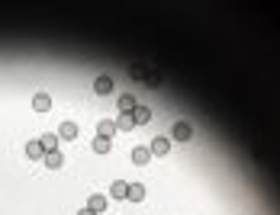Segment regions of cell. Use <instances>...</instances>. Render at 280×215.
Here are the masks:
<instances>
[{"instance_id":"cell-4","label":"cell","mask_w":280,"mask_h":215,"mask_svg":"<svg viewBox=\"0 0 280 215\" xmlns=\"http://www.w3.org/2000/svg\"><path fill=\"white\" fill-rule=\"evenodd\" d=\"M148 151H152V158H164V154L171 151V138H152Z\"/></svg>"},{"instance_id":"cell-5","label":"cell","mask_w":280,"mask_h":215,"mask_svg":"<svg viewBox=\"0 0 280 215\" xmlns=\"http://www.w3.org/2000/svg\"><path fill=\"white\" fill-rule=\"evenodd\" d=\"M132 164H138V167L152 164V151H148V145H138V148H132Z\"/></svg>"},{"instance_id":"cell-10","label":"cell","mask_w":280,"mask_h":215,"mask_svg":"<svg viewBox=\"0 0 280 215\" xmlns=\"http://www.w3.org/2000/svg\"><path fill=\"white\" fill-rule=\"evenodd\" d=\"M97 135L100 138H113V135H116V122H113V119H100L97 122Z\"/></svg>"},{"instance_id":"cell-20","label":"cell","mask_w":280,"mask_h":215,"mask_svg":"<svg viewBox=\"0 0 280 215\" xmlns=\"http://www.w3.org/2000/svg\"><path fill=\"white\" fill-rule=\"evenodd\" d=\"M77 215H97V212H90V209H81V212H77Z\"/></svg>"},{"instance_id":"cell-12","label":"cell","mask_w":280,"mask_h":215,"mask_svg":"<svg viewBox=\"0 0 280 215\" xmlns=\"http://www.w3.org/2000/svg\"><path fill=\"white\" fill-rule=\"evenodd\" d=\"M26 158H32V161H42V158H45V151H42L39 138H36V141H26Z\"/></svg>"},{"instance_id":"cell-15","label":"cell","mask_w":280,"mask_h":215,"mask_svg":"<svg viewBox=\"0 0 280 215\" xmlns=\"http://www.w3.org/2000/svg\"><path fill=\"white\" fill-rule=\"evenodd\" d=\"M126 199L142 202V199H145V186H142V183H129V196H126Z\"/></svg>"},{"instance_id":"cell-13","label":"cell","mask_w":280,"mask_h":215,"mask_svg":"<svg viewBox=\"0 0 280 215\" xmlns=\"http://www.w3.org/2000/svg\"><path fill=\"white\" fill-rule=\"evenodd\" d=\"M116 106H119V113H132L135 109V97L132 93H122V97L116 100Z\"/></svg>"},{"instance_id":"cell-7","label":"cell","mask_w":280,"mask_h":215,"mask_svg":"<svg viewBox=\"0 0 280 215\" xmlns=\"http://www.w3.org/2000/svg\"><path fill=\"white\" fill-rule=\"evenodd\" d=\"M110 196H113V199H126V196H129V183H126V180H113V183H110Z\"/></svg>"},{"instance_id":"cell-18","label":"cell","mask_w":280,"mask_h":215,"mask_svg":"<svg viewBox=\"0 0 280 215\" xmlns=\"http://www.w3.org/2000/svg\"><path fill=\"white\" fill-rule=\"evenodd\" d=\"M142 84H145L148 90H155V87L161 84V74H155V71H152V74H145V81H142Z\"/></svg>"},{"instance_id":"cell-6","label":"cell","mask_w":280,"mask_h":215,"mask_svg":"<svg viewBox=\"0 0 280 215\" xmlns=\"http://www.w3.org/2000/svg\"><path fill=\"white\" fill-rule=\"evenodd\" d=\"M107 205H110V199H107V196H103V193H94L90 196V199H87V209H90V212H107Z\"/></svg>"},{"instance_id":"cell-11","label":"cell","mask_w":280,"mask_h":215,"mask_svg":"<svg viewBox=\"0 0 280 215\" xmlns=\"http://www.w3.org/2000/svg\"><path fill=\"white\" fill-rule=\"evenodd\" d=\"M42 164H45V167H52V170H58L61 164H65V154H61V151H49L45 158H42Z\"/></svg>"},{"instance_id":"cell-19","label":"cell","mask_w":280,"mask_h":215,"mask_svg":"<svg viewBox=\"0 0 280 215\" xmlns=\"http://www.w3.org/2000/svg\"><path fill=\"white\" fill-rule=\"evenodd\" d=\"M129 74H132V81H145V74H148V71H145L142 64H132V71H129Z\"/></svg>"},{"instance_id":"cell-2","label":"cell","mask_w":280,"mask_h":215,"mask_svg":"<svg viewBox=\"0 0 280 215\" xmlns=\"http://www.w3.org/2000/svg\"><path fill=\"white\" fill-rule=\"evenodd\" d=\"M129 116H132L135 125H148V122H152V109H148L145 103H135V109H132Z\"/></svg>"},{"instance_id":"cell-17","label":"cell","mask_w":280,"mask_h":215,"mask_svg":"<svg viewBox=\"0 0 280 215\" xmlns=\"http://www.w3.org/2000/svg\"><path fill=\"white\" fill-rule=\"evenodd\" d=\"M110 148H113L110 138H100V135L94 138V151H97V154H110Z\"/></svg>"},{"instance_id":"cell-3","label":"cell","mask_w":280,"mask_h":215,"mask_svg":"<svg viewBox=\"0 0 280 215\" xmlns=\"http://www.w3.org/2000/svg\"><path fill=\"white\" fill-rule=\"evenodd\" d=\"M94 93H97V97H110V93H113V77L100 74L97 81H94Z\"/></svg>"},{"instance_id":"cell-1","label":"cell","mask_w":280,"mask_h":215,"mask_svg":"<svg viewBox=\"0 0 280 215\" xmlns=\"http://www.w3.org/2000/svg\"><path fill=\"white\" fill-rule=\"evenodd\" d=\"M171 138H174V141H190V138H194V128H190V122H174Z\"/></svg>"},{"instance_id":"cell-9","label":"cell","mask_w":280,"mask_h":215,"mask_svg":"<svg viewBox=\"0 0 280 215\" xmlns=\"http://www.w3.org/2000/svg\"><path fill=\"white\" fill-rule=\"evenodd\" d=\"M32 109H36V113H49L52 109V97L49 93H36V97H32Z\"/></svg>"},{"instance_id":"cell-16","label":"cell","mask_w":280,"mask_h":215,"mask_svg":"<svg viewBox=\"0 0 280 215\" xmlns=\"http://www.w3.org/2000/svg\"><path fill=\"white\" fill-rule=\"evenodd\" d=\"M132 128H135V122H132V116H129V113H122L116 119V132H132Z\"/></svg>"},{"instance_id":"cell-8","label":"cell","mask_w":280,"mask_h":215,"mask_svg":"<svg viewBox=\"0 0 280 215\" xmlns=\"http://www.w3.org/2000/svg\"><path fill=\"white\" fill-rule=\"evenodd\" d=\"M77 122H61V128H58V138H65V141H74L77 138Z\"/></svg>"},{"instance_id":"cell-14","label":"cell","mask_w":280,"mask_h":215,"mask_svg":"<svg viewBox=\"0 0 280 215\" xmlns=\"http://www.w3.org/2000/svg\"><path fill=\"white\" fill-rule=\"evenodd\" d=\"M39 145H42V151H45V154H49V151H58V135H52V132L42 135Z\"/></svg>"}]
</instances>
